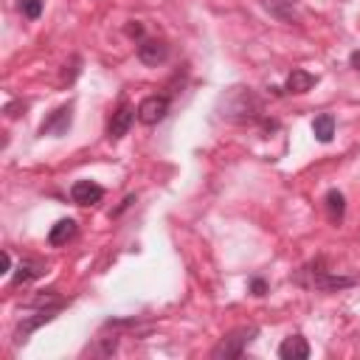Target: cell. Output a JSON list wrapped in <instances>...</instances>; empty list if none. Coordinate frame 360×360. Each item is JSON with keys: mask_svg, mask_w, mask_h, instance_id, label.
I'll list each match as a JSON object with an SVG mask.
<instances>
[{"mask_svg": "<svg viewBox=\"0 0 360 360\" xmlns=\"http://www.w3.org/2000/svg\"><path fill=\"white\" fill-rule=\"evenodd\" d=\"M217 112H219V118H225L231 124H253V121H262L264 107H262V98L250 87L236 84L219 96Z\"/></svg>", "mask_w": 360, "mask_h": 360, "instance_id": "6da1fadb", "label": "cell"}, {"mask_svg": "<svg viewBox=\"0 0 360 360\" xmlns=\"http://www.w3.org/2000/svg\"><path fill=\"white\" fill-rule=\"evenodd\" d=\"M259 335V326H239L231 329L214 349H211V360H239L248 349V343Z\"/></svg>", "mask_w": 360, "mask_h": 360, "instance_id": "7a4b0ae2", "label": "cell"}, {"mask_svg": "<svg viewBox=\"0 0 360 360\" xmlns=\"http://www.w3.org/2000/svg\"><path fill=\"white\" fill-rule=\"evenodd\" d=\"M59 309H65V301H62V298H59V301H51V304H42V307H39V309H37L31 318L20 321V326L14 329V343H25V338H28L34 329H39L42 323L53 321Z\"/></svg>", "mask_w": 360, "mask_h": 360, "instance_id": "3957f363", "label": "cell"}, {"mask_svg": "<svg viewBox=\"0 0 360 360\" xmlns=\"http://www.w3.org/2000/svg\"><path fill=\"white\" fill-rule=\"evenodd\" d=\"M70 124H73V101L59 104V107L39 124V135H42V138H45V135H51V138H62V135H68Z\"/></svg>", "mask_w": 360, "mask_h": 360, "instance_id": "277c9868", "label": "cell"}, {"mask_svg": "<svg viewBox=\"0 0 360 360\" xmlns=\"http://www.w3.org/2000/svg\"><path fill=\"white\" fill-rule=\"evenodd\" d=\"M169 110H172V98L169 96H146L138 104V121L146 124V127H155L169 115Z\"/></svg>", "mask_w": 360, "mask_h": 360, "instance_id": "5b68a950", "label": "cell"}, {"mask_svg": "<svg viewBox=\"0 0 360 360\" xmlns=\"http://www.w3.org/2000/svg\"><path fill=\"white\" fill-rule=\"evenodd\" d=\"M135 53H138V59L146 65V68H158V65H163L166 59H169V45L163 42V39H138V48H135Z\"/></svg>", "mask_w": 360, "mask_h": 360, "instance_id": "8992f818", "label": "cell"}, {"mask_svg": "<svg viewBox=\"0 0 360 360\" xmlns=\"http://www.w3.org/2000/svg\"><path fill=\"white\" fill-rule=\"evenodd\" d=\"M135 118H138V110H135L129 101H121V104H118V110L112 112L110 124H107V135H110V141L124 138V135L129 132V127L135 124Z\"/></svg>", "mask_w": 360, "mask_h": 360, "instance_id": "52a82bcc", "label": "cell"}, {"mask_svg": "<svg viewBox=\"0 0 360 360\" xmlns=\"http://www.w3.org/2000/svg\"><path fill=\"white\" fill-rule=\"evenodd\" d=\"M70 200L76 205H96L104 200V188L96 180H76L70 186Z\"/></svg>", "mask_w": 360, "mask_h": 360, "instance_id": "ba28073f", "label": "cell"}, {"mask_svg": "<svg viewBox=\"0 0 360 360\" xmlns=\"http://www.w3.org/2000/svg\"><path fill=\"white\" fill-rule=\"evenodd\" d=\"M354 278L352 276H335L329 270H312V287L323 290V292H332V290H343V287H352Z\"/></svg>", "mask_w": 360, "mask_h": 360, "instance_id": "9c48e42d", "label": "cell"}, {"mask_svg": "<svg viewBox=\"0 0 360 360\" xmlns=\"http://www.w3.org/2000/svg\"><path fill=\"white\" fill-rule=\"evenodd\" d=\"M278 357H281V360H307V357H309V343H307V338H301V335L284 338L281 346H278Z\"/></svg>", "mask_w": 360, "mask_h": 360, "instance_id": "30bf717a", "label": "cell"}, {"mask_svg": "<svg viewBox=\"0 0 360 360\" xmlns=\"http://www.w3.org/2000/svg\"><path fill=\"white\" fill-rule=\"evenodd\" d=\"M73 236H76V219L65 217V219H59V222L51 225V231H48V245H51V248H62V245H68Z\"/></svg>", "mask_w": 360, "mask_h": 360, "instance_id": "8fae6325", "label": "cell"}, {"mask_svg": "<svg viewBox=\"0 0 360 360\" xmlns=\"http://www.w3.org/2000/svg\"><path fill=\"white\" fill-rule=\"evenodd\" d=\"M42 273H45V264H42V262H37V259H22V262L17 264V270H14V276H11V284H14V287L28 284V281L39 278Z\"/></svg>", "mask_w": 360, "mask_h": 360, "instance_id": "7c38bea8", "label": "cell"}, {"mask_svg": "<svg viewBox=\"0 0 360 360\" xmlns=\"http://www.w3.org/2000/svg\"><path fill=\"white\" fill-rule=\"evenodd\" d=\"M315 82H318L315 73L295 68V70H290V76H287V82H284V90H287V93H307V90L315 87Z\"/></svg>", "mask_w": 360, "mask_h": 360, "instance_id": "4fadbf2b", "label": "cell"}, {"mask_svg": "<svg viewBox=\"0 0 360 360\" xmlns=\"http://www.w3.org/2000/svg\"><path fill=\"white\" fill-rule=\"evenodd\" d=\"M323 205H326V217H329V222H340L343 219V214H346V197L338 191V188H329L326 191V197H323Z\"/></svg>", "mask_w": 360, "mask_h": 360, "instance_id": "5bb4252c", "label": "cell"}, {"mask_svg": "<svg viewBox=\"0 0 360 360\" xmlns=\"http://www.w3.org/2000/svg\"><path fill=\"white\" fill-rule=\"evenodd\" d=\"M312 135H315L321 143H329V141L335 138V115H332V112L315 115V121H312Z\"/></svg>", "mask_w": 360, "mask_h": 360, "instance_id": "9a60e30c", "label": "cell"}, {"mask_svg": "<svg viewBox=\"0 0 360 360\" xmlns=\"http://www.w3.org/2000/svg\"><path fill=\"white\" fill-rule=\"evenodd\" d=\"M17 8L25 20H39L42 14V0H17Z\"/></svg>", "mask_w": 360, "mask_h": 360, "instance_id": "2e32d148", "label": "cell"}, {"mask_svg": "<svg viewBox=\"0 0 360 360\" xmlns=\"http://www.w3.org/2000/svg\"><path fill=\"white\" fill-rule=\"evenodd\" d=\"M124 31H127V37H132V39H143V22H138V20H129Z\"/></svg>", "mask_w": 360, "mask_h": 360, "instance_id": "e0dca14e", "label": "cell"}, {"mask_svg": "<svg viewBox=\"0 0 360 360\" xmlns=\"http://www.w3.org/2000/svg\"><path fill=\"white\" fill-rule=\"evenodd\" d=\"M248 287H250V292H253V295H264V292H267V281H264V278H259V276H253V278L248 281Z\"/></svg>", "mask_w": 360, "mask_h": 360, "instance_id": "ac0fdd59", "label": "cell"}, {"mask_svg": "<svg viewBox=\"0 0 360 360\" xmlns=\"http://www.w3.org/2000/svg\"><path fill=\"white\" fill-rule=\"evenodd\" d=\"M132 202H135V194H127V197H124V202H121V205H118V208H115V211H112V214H110V217H118V214H121V211H124V208H129V205H132Z\"/></svg>", "mask_w": 360, "mask_h": 360, "instance_id": "d6986e66", "label": "cell"}, {"mask_svg": "<svg viewBox=\"0 0 360 360\" xmlns=\"http://www.w3.org/2000/svg\"><path fill=\"white\" fill-rule=\"evenodd\" d=\"M0 264H3V270H0V273H11V256H8V250H3V253H0Z\"/></svg>", "mask_w": 360, "mask_h": 360, "instance_id": "ffe728a7", "label": "cell"}, {"mask_svg": "<svg viewBox=\"0 0 360 360\" xmlns=\"http://www.w3.org/2000/svg\"><path fill=\"white\" fill-rule=\"evenodd\" d=\"M20 107H22V104H20V101H8V104H6V115H8V118H14V115H17V110H20Z\"/></svg>", "mask_w": 360, "mask_h": 360, "instance_id": "44dd1931", "label": "cell"}, {"mask_svg": "<svg viewBox=\"0 0 360 360\" xmlns=\"http://www.w3.org/2000/svg\"><path fill=\"white\" fill-rule=\"evenodd\" d=\"M349 65H352V68L360 73V51H352V56H349Z\"/></svg>", "mask_w": 360, "mask_h": 360, "instance_id": "7402d4cb", "label": "cell"}, {"mask_svg": "<svg viewBox=\"0 0 360 360\" xmlns=\"http://www.w3.org/2000/svg\"><path fill=\"white\" fill-rule=\"evenodd\" d=\"M278 3H284V6H295V0H278Z\"/></svg>", "mask_w": 360, "mask_h": 360, "instance_id": "603a6c76", "label": "cell"}]
</instances>
